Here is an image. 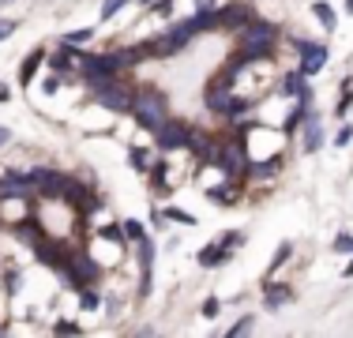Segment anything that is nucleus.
<instances>
[{
  "mask_svg": "<svg viewBox=\"0 0 353 338\" xmlns=\"http://www.w3.org/2000/svg\"><path fill=\"white\" fill-rule=\"evenodd\" d=\"M8 34H15V23L12 19H0V41H4Z\"/></svg>",
  "mask_w": 353,
  "mask_h": 338,
  "instance_id": "31",
  "label": "nucleus"
},
{
  "mask_svg": "<svg viewBox=\"0 0 353 338\" xmlns=\"http://www.w3.org/2000/svg\"><path fill=\"white\" fill-rule=\"evenodd\" d=\"M4 331H8V324H0V335H4Z\"/></svg>",
  "mask_w": 353,
  "mask_h": 338,
  "instance_id": "35",
  "label": "nucleus"
},
{
  "mask_svg": "<svg viewBox=\"0 0 353 338\" xmlns=\"http://www.w3.org/2000/svg\"><path fill=\"white\" fill-rule=\"evenodd\" d=\"M248 19H252V12H248L245 4H225V8H218V27L237 30V27H245Z\"/></svg>",
  "mask_w": 353,
  "mask_h": 338,
  "instance_id": "11",
  "label": "nucleus"
},
{
  "mask_svg": "<svg viewBox=\"0 0 353 338\" xmlns=\"http://www.w3.org/2000/svg\"><path fill=\"white\" fill-rule=\"evenodd\" d=\"M124 4H128V0H105V4H102V19H117V12H121Z\"/></svg>",
  "mask_w": 353,
  "mask_h": 338,
  "instance_id": "23",
  "label": "nucleus"
},
{
  "mask_svg": "<svg viewBox=\"0 0 353 338\" xmlns=\"http://www.w3.org/2000/svg\"><path fill=\"white\" fill-rule=\"evenodd\" d=\"M53 331H57V335H79V324H72V319H61Z\"/></svg>",
  "mask_w": 353,
  "mask_h": 338,
  "instance_id": "29",
  "label": "nucleus"
},
{
  "mask_svg": "<svg viewBox=\"0 0 353 338\" xmlns=\"http://www.w3.org/2000/svg\"><path fill=\"white\" fill-rule=\"evenodd\" d=\"M165 218H170V222H184V226H196V218L188 215V210H176V207H170V210H162Z\"/></svg>",
  "mask_w": 353,
  "mask_h": 338,
  "instance_id": "21",
  "label": "nucleus"
},
{
  "mask_svg": "<svg viewBox=\"0 0 353 338\" xmlns=\"http://www.w3.org/2000/svg\"><path fill=\"white\" fill-rule=\"evenodd\" d=\"M290 256H293V244H290V241H282V244H279V252H274V259H271V267H267V278L279 275V270L290 264Z\"/></svg>",
  "mask_w": 353,
  "mask_h": 338,
  "instance_id": "16",
  "label": "nucleus"
},
{
  "mask_svg": "<svg viewBox=\"0 0 353 338\" xmlns=\"http://www.w3.org/2000/svg\"><path fill=\"white\" fill-rule=\"evenodd\" d=\"M188 41H192V34L176 23V27H170L165 34H158L154 41H147V49H150V57H173V53H181Z\"/></svg>",
  "mask_w": 353,
  "mask_h": 338,
  "instance_id": "6",
  "label": "nucleus"
},
{
  "mask_svg": "<svg viewBox=\"0 0 353 338\" xmlns=\"http://www.w3.org/2000/svg\"><path fill=\"white\" fill-rule=\"evenodd\" d=\"M222 244H225V248H237V244H245V233H237V230H230V233H225V237H222Z\"/></svg>",
  "mask_w": 353,
  "mask_h": 338,
  "instance_id": "28",
  "label": "nucleus"
},
{
  "mask_svg": "<svg viewBox=\"0 0 353 338\" xmlns=\"http://www.w3.org/2000/svg\"><path fill=\"white\" fill-rule=\"evenodd\" d=\"M312 15L319 19V27H327V30L339 27V15H334V8H331V4H323V0H316V4H312Z\"/></svg>",
  "mask_w": 353,
  "mask_h": 338,
  "instance_id": "15",
  "label": "nucleus"
},
{
  "mask_svg": "<svg viewBox=\"0 0 353 338\" xmlns=\"http://www.w3.org/2000/svg\"><path fill=\"white\" fill-rule=\"evenodd\" d=\"M252 327H256V316H241V319H237V324H233L225 335H230V338H237V335H248Z\"/></svg>",
  "mask_w": 353,
  "mask_h": 338,
  "instance_id": "19",
  "label": "nucleus"
},
{
  "mask_svg": "<svg viewBox=\"0 0 353 338\" xmlns=\"http://www.w3.org/2000/svg\"><path fill=\"white\" fill-rule=\"evenodd\" d=\"M301 147H305V155H316V150L323 147V128H319L316 117H308V121H305V143H301Z\"/></svg>",
  "mask_w": 353,
  "mask_h": 338,
  "instance_id": "14",
  "label": "nucleus"
},
{
  "mask_svg": "<svg viewBox=\"0 0 353 338\" xmlns=\"http://www.w3.org/2000/svg\"><path fill=\"white\" fill-rule=\"evenodd\" d=\"M350 139H353V124H346V128H342L339 135H334V147H346Z\"/></svg>",
  "mask_w": 353,
  "mask_h": 338,
  "instance_id": "30",
  "label": "nucleus"
},
{
  "mask_svg": "<svg viewBox=\"0 0 353 338\" xmlns=\"http://www.w3.org/2000/svg\"><path fill=\"white\" fill-rule=\"evenodd\" d=\"M203 101H207V109H214V113H225V109H230V101H233V72H230V68L218 72L214 79L207 83Z\"/></svg>",
  "mask_w": 353,
  "mask_h": 338,
  "instance_id": "5",
  "label": "nucleus"
},
{
  "mask_svg": "<svg viewBox=\"0 0 353 338\" xmlns=\"http://www.w3.org/2000/svg\"><path fill=\"white\" fill-rule=\"evenodd\" d=\"M192 124H184V121H165L162 128L154 132V143H158V150H188V143H192Z\"/></svg>",
  "mask_w": 353,
  "mask_h": 338,
  "instance_id": "4",
  "label": "nucleus"
},
{
  "mask_svg": "<svg viewBox=\"0 0 353 338\" xmlns=\"http://www.w3.org/2000/svg\"><path fill=\"white\" fill-rule=\"evenodd\" d=\"M132 117L139 121V128H147L154 135L162 128L165 121H170V106H165V98L158 95V90H136V106H132Z\"/></svg>",
  "mask_w": 353,
  "mask_h": 338,
  "instance_id": "1",
  "label": "nucleus"
},
{
  "mask_svg": "<svg viewBox=\"0 0 353 338\" xmlns=\"http://www.w3.org/2000/svg\"><path fill=\"white\" fill-rule=\"evenodd\" d=\"M61 87H64V75H61V72H53L46 83H41V90H46V95H57Z\"/></svg>",
  "mask_w": 353,
  "mask_h": 338,
  "instance_id": "22",
  "label": "nucleus"
},
{
  "mask_svg": "<svg viewBox=\"0 0 353 338\" xmlns=\"http://www.w3.org/2000/svg\"><path fill=\"white\" fill-rule=\"evenodd\" d=\"M128 162H132V169H139V173H143V169H150V158H147V150H143V147L128 150Z\"/></svg>",
  "mask_w": 353,
  "mask_h": 338,
  "instance_id": "18",
  "label": "nucleus"
},
{
  "mask_svg": "<svg viewBox=\"0 0 353 338\" xmlns=\"http://www.w3.org/2000/svg\"><path fill=\"white\" fill-rule=\"evenodd\" d=\"M94 90V101L102 109H109V113H132V106H136V90L132 87H124V83H117V75L113 79H105V83H98V87H90Z\"/></svg>",
  "mask_w": 353,
  "mask_h": 338,
  "instance_id": "2",
  "label": "nucleus"
},
{
  "mask_svg": "<svg viewBox=\"0 0 353 338\" xmlns=\"http://www.w3.org/2000/svg\"><path fill=\"white\" fill-rule=\"evenodd\" d=\"M8 98H12V90H8L4 83H0V101H8Z\"/></svg>",
  "mask_w": 353,
  "mask_h": 338,
  "instance_id": "33",
  "label": "nucleus"
},
{
  "mask_svg": "<svg viewBox=\"0 0 353 338\" xmlns=\"http://www.w3.org/2000/svg\"><path fill=\"white\" fill-rule=\"evenodd\" d=\"M83 49L79 46H72V41H61V46L53 49V53L46 57L49 64H53V72H61V75H68V72H79V64H83Z\"/></svg>",
  "mask_w": 353,
  "mask_h": 338,
  "instance_id": "7",
  "label": "nucleus"
},
{
  "mask_svg": "<svg viewBox=\"0 0 353 338\" xmlns=\"http://www.w3.org/2000/svg\"><path fill=\"white\" fill-rule=\"evenodd\" d=\"M90 38H94V30H90V27H83V30H68V34H64V41H72V46H75V41H90Z\"/></svg>",
  "mask_w": 353,
  "mask_h": 338,
  "instance_id": "24",
  "label": "nucleus"
},
{
  "mask_svg": "<svg viewBox=\"0 0 353 338\" xmlns=\"http://www.w3.org/2000/svg\"><path fill=\"white\" fill-rule=\"evenodd\" d=\"M124 237H132V241H143V237H147V230H143V222L128 218V222H124Z\"/></svg>",
  "mask_w": 353,
  "mask_h": 338,
  "instance_id": "20",
  "label": "nucleus"
},
{
  "mask_svg": "<svg viewBox=\"0 0 353 338\" xmlns=\"http://www.w3.org/2000/svg\"><path fill=\"white\" fill-rule=\"evenodd\" d=\"M79 304H83V308H98V293L83 286V290H79Z\"/></svg>",
  "mask_w": 353,
  "mask_h": 338,
  "instance_id": "25",
  "label": "nucleus"
},
{
  "mask_svg": "<svg viewBox=\"0 0 353 338\" xmlns=\"http://www.w3.org/2000/svg\"><path fill=\"white\" fill-rule=\"evenodd\" d=\"M46 57H49V53H46V49H41V46H38V49H34V53H30V57H27V61H23V64H19V83H23V87H30V83H34V79H38V68H41V64H46Z\"/></svg>",
  "mask_w": 353,
  "mask_h": 338,
  "instance_id": "13",
  "label": "nucleus"
},
{
  "mask_svg": "<svg viewBox=\"0 0 353 338\" xmlns=\"http://www.w3.org/2000/svg\"><path fill=\"white\" fill-rule=\"evenodd\" d=\"M218 308H222V301H218V297H207V301H203V308H199V312H203L207 319H214V316H218Z\"/></svg>",
  "mask_w": 353,
  "mask_h": 338,
  "instance_id": "26",
  "label": "nucleus"
},
{
  "mask_svg": "<svg viewBox=\"0 0 353 338\" xmlns=\"http://www.w3.org/2000/svg\"><path fill=\"white\" fill-rule=\"evenodd\" d=\"M230 252L233 248H225L222 241H218V244H203V248H199V267H222V264H230Z\"/></svg>",
  "mask_w": 353,
  "mask_h": 338,
  "instance_id": "12",
  "label": "nucleus"
},
{
  "mask_svg": "<svg viewBox=\"0 0 353 338\" xmlns=\"http://www.w3.org/2000/svg\"><path fill=\"white\" fill-rule=\"evenodd\" d=\"M305 87H308V75H301V72H290L282 79V95H290V98H297Z\"/></svg>",
  "mask_w": 353,
  "mask_h": 338,
  "instance_id": "17",
  "label": "nucleus"
},
{
  "mask_svg": "<svg viewBox=\"0 0 353 338\" xmlns=\"http://www.w3.org/2000/svg\"><path fill=\"white\" fill-rule=\"evenodd\" d=\"M334 252H353V237L350 233H339V237H334Z\"/></svg>",
  "mask_w": 353,
  "mask_h": 338,
  "instance_id": "27",
  "label": "nucleus"
},
{
  "mask_svg": "<svg viewBox=\"0 0 353 338\" xmlns=\"http://www.w3.org/2000/svg\"><path fill=\"white\" fill-rule=\"evenodd\" d=\"M297 57H301V68H297V72L312 79L319 68L327 64V46H319V41H297Z\"/></svg>",
  "mask_w": 353,
  "mask_h": 338,
  "instance_id": "8",
  "label": "nucleus"
},
{
  "mask_svg": "<svg viewBox=\"0 0 353 338\" xmlns=\"http://www.w3.org/2000/svg\"><path fill=\"white\" fill-rule=\"evenodd\" d=\"M346 12H350V15H353V0H346Z\"/></svg>",
  "mask_w": 353,
  "mask_h": 338,
  "instance_id": "34",
  "label": "nucleus"
},
{
  "mask_svg": "<svg viewBox=\"0 0 353 338\" xmlns=\"http://www.w3.org/2000/svg\"><path fill=\"white\" fill-rule=\"evenodd\" d=\"M113 57H117V68L128 72V68H136L139 61H147L150 49H147V41H143V46H121V49H113Z\"/></svg>",
  "mask_w": 353,
  "mask_h": 338,
  "instance_id": "10",
  "label": "nucleus"
},
{
  "mask_svg": "<svg viewBox=\"0 0 353 338\" xmlns=\"http://www.w3.org/2000/svg\"><path fill=\"white\" fill-rule=\"evenodd\" d=\"M4 4H12V0H0V8H4Z\"/></svg>",
  "mask_w": 353,
  "mask_h": 338,
  "instance_id": "36",
  "label": "nucleus"
},
{
  "mask_svg": "<svg viewBox=\"0 0 353 338\" xmlns=\"http://www.w3.org/2000/svg\"><path fill=\"white\" fill-rule=\"evenodd\" d=\"M293 297H297V290H293L290 282H271V278H263V301H267V308H285Z\"/></svg>",
  "mask_w": 353,
  "mask_h": 338,
  "instance_id": "9",
  "label": "nucleus"
},
{
  "mask_svg": "<svg viewBox=\"0 0 353 338\" xmlns=\"http://www.w3.org/2000/svg\"><path fill=\"white\" fill-rule=\"evenodd\" d=\"M79 75L87 87H98V83L113 79V75H121V68H117V57L113 53H87L79 64Z\"/></svg>",
  "mask_w": 353,
  "mask_h": 338,
  "instance_id": "3",
  "label": "nucleus"
},
{
  "mask_svg": "<svg viewBox=\"0 0 353 338\" xmlns=\"http://www.w3.org/2000/svg\"><path fill=\"white\" fill-rule=\"evenodd\" d=\"M8 139H12V132H8V128H4V124H0V147H4V143H8Z\"/></svg>",
  "mask_w": 353,
  "mask_h": 338,
  "instance_id": "32",
  "label": "nucleus"
}]
</instances>
